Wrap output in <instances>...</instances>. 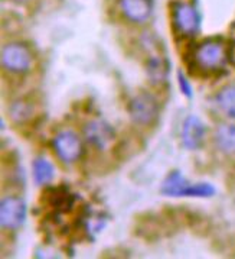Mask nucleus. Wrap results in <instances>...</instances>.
Listing matches in <instances>:
<instances>
[{"instance_id": "nucleus-1", "label": "nucleus", "mask_w": 235, "mask_h": 259, "mask_svg": "<svg viewBox=\"0 0 235 259\" xmlns=\"http://www.w3.org/2000/svg\"><path fill=\"white\" fill-rule=\"evenodd\" d=\"M226 47L219 41L202 42L194 54V60L198 67L206 71L221 70L226 62Z\"/></svg>"}, {"instance_id": "nucleus-2", "label": "nucleus", "mask_w": 235, "mask_h": 259, "mask_svg": "<svg viewBox=\"0 0 235 259\" xmlns=\"http://www.w3.org/2000/svg\"><path fill=\"white\" fill-rule=\"evenodd\" d=\"M129 114L134 124L150 126L159 117V103L152 94L139 93L129 104Z\"/></svg>"}, {"instance_id": "nucleus-3", "label": "nucleus", "mask_w": 235, "mask_h": 259, "mask_svg": "<svg viewBox=\"0 0 235 259\" xmlns=\"http://www.w3.org/2000/svg\"><path fill=\"white\" fill-rule=\"evenodd\" d=\"M2 64L9 73H26L32 65L31 50L21 42H11L2 50Z\"/></svg>"}, {"instance_id": "nucleus-4", "label": "nucleus", "mask_w": 235, "mask_h": 259, "mask_svg": "<svg viewBox=\"0 0 235 259\" xmlns=\"http://www.w3.org/2000/svg\"><path fill=\"white\" fill-rule=\"evenodd\" d=\"M52 146L64 164H74L82 155V142L72 131H62L53 138Z\"/></svg>"}, {"instance_id": "nucleus-5", "label": "nucleus", "mask_w": 235, "mask_h": 259, "mask_svg": "<svg viewBox=\"0 0 235 259\" xmlns=\"http://www.w3.org/2000/svg\"><path fill=\"white\" fill-rule=\"evenodd\" d=\"M26 203L22 197L8 196L0 204V223L3 229H19L26 220Z\"/></svg>"}, {"instance_id": "nucleus-6", "label": "nucleus", "mask_w": 235, "mask_h": 259, "mask_svg": "<svg viewBox=\"0 0 235 259\" xmlns=\"http://www.w3.org/2000/svg\"><path fill=\"white\" fill-rule=\"evenodd\" d=\"M172 19L174 28L182 35H195L201 26V15L194 5L178 2L172 8Z\"/></svg>"}, {"instance_id": "nucleus-7", "label": "nucleus", "mask_w": 235, "mask_h": 259, "mask_svg": "<svg viewBox=\"0 0 235 259\" xmlns=\"http://www.w3.org/2000/svg\"><path fill=\"white\" fill-rule=\"evenodd\" d=\"M85 141L97 149H105L114 141V129L108 122L102 119H92L84 126Z\"/></svg>"}, {"instance_id": "nucleus-8", "label": "nucleus", "mask_w": 235, "mask_h": 259, "mask_svg": "<svg viewBox=\"0 0 235 259\" xmlns=\"http://www.w3.org/2000/svg\"><path fill=\"white\" fill-rule=\"evenodd\" d=\"M206 136V124L196 114H189L182 126V144L186 149L195 151L204 144Z\"/></svg>"}, {"instance_id": "nucleus-9", "label": "nucleus", "mask_w": 235, "mask_h": 259, "mask_svg": "<svg viewBox=\"0 0 235 259\" xmlns=\"http://www.w3.org/2000/svg\"><path fill=\"white\" fill-rule=\"evenodd\" d=\"M119 6L124 18L133 23H143L153 12L152 0H120Z\"/></svg>"}, {"instance_id": "nucleus-10", "label": "nucleus", "mask_w": 235, "mask_h": 259, "mask_svg": "<svg viewBox=\"0 0 235 259\" xmlns=\"http://www.w3.org/2000/svg\"><path fill=\"white\" fill-rule=\"evenodd\" d=\"M188 186H189V181L185 178L181 171H172L163 180L160 193L166 197H185Z\"/></svg>"}, {"instance_id": "nucleus-11", "label": "nucleus", "mask_w": 235, "mask_h": 259, "mask_svg": "<svg viewBox=\"0 0 235 259\" xmlns=\"http://www.w3.org/2000/svg\"><path fill=\"white\" fill-rule=\"evenodd\" d=\"M216 148L226 155L235 154V124H221L216 127L214 135Z\"/></svg>"}, {"instance_id": "nucleus-12", "label": "nucleus", "mask_w": 235, "mask_h": 259, "mask_svg": "<svg viewBox=\"0 0 235 259\" xmlns=\"http://www.w3.org/2000/svg\"><path fill=\"white\" fill-rule=\"evenodd\" d=\"M32 176L38 186H46L55 178V166L45 156H38L32 164Z\"/></svg>"}, {"instance_id": "nucleus-13", "label": "nucleus", "mask_w": 235, "mask_h": 259, "mask_svg": "<svg viewBox=\"0 0 235 259\" xmlns=\"http://www.w3.org/2000/svg\"><path fill=\"white\" fill-rule=\"evenodd\" d=\"M216 104L226 117L235 119V84L225 85L218 92Z\"/></svg>"}, {"instance_id": "nucleus-14", "label": "nucleus", "mask_w": 235, "mask_h": 259, "mask_svg": "<svg viewBox=\"0 0 235 259\" xmlns=\"http://www.w3.org/2000/svg\"><path fill=\"white\" fill-rule=\"evenodd\" d=\"M167 62L164 60L163 57L160 55H153L150 57V60L147 61V65H146V71H147V75L149 78L153 81V83H160V81H164L166 77H167Z\"/></svg>"}, {"instance_id": "nucleus-15", "label": "nucleus", "mask_w": 235, "mask_h": 259, "mask_svg": "<svg viewBox=\"0 0 235 259\" xmlns=\"http://www.w3.org/2000/svg\"><path fill=\"white\" fill-rule=\"evenodd\" d=\"M33 113V107L29 102L18 100L11 106V117L15 123H25L29 120Z\"/></svg>"}, {"instance_id": "nucleus-16", "label": "nucleus", "mask_w": 235, "mask_h": 259, "mask_svg": "<svg viewBox=\"0 0 235 259\" xmlns=\"http://www.w3.org/2000/svg\"><path fill=\"white\" fill-rule=\"evenodd\" d=\"M176 78H178V85H179V90L181 93L184 94L186 99H192L194 97V89H192V84L191 81L186 78V75L182 70H179L176 73Z\"/></svg>"}]
</instances>
